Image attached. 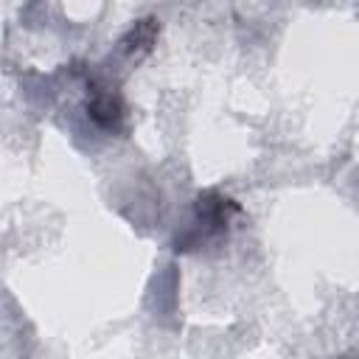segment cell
Wrapping results in <instances>:
<instances>
[{"instance_id":"cell-3","label":"cell","mask_w":359,"mask_h":359,"mask_svg":"<svg viewBox=\"0 0 359 359\" xmlns=\"http://www.w3.org/2000/svg\"><path fill=\"white\" fill-rule=\"evenodd\" d=\"M157 34H160V22H157L154 17H143V20H137V22L121 36V50H123L129 59H140V56H146V53L151 50Z\"/></svg>"},{"instance_id":"cell-2","label":"cell","mask_w":359,"mask_h":359,"mask_svg":"<svg viewBox=\"0 0 359 359\" xmlns=\"http://www.w3.org/2000/svg\"><path fill=\"white\" fill-rule=\"evenodd\" d=\"M87 93H90L87 95V115L93 118V123L107 129V132H121L123 118H126L121 95L109 84H101L98 79L87 81Z\"/></svg>"},{"instance_id":"cell-1","label":"cell","mask_w":359,"mask_h":359,"mask_svg":"<svg viewBox=\"0 0 359 359\" xmlns=\"http://www.w3.org/2000/svg\"><path fill=\"white\" fill-rule=\"evenodd\" d=\"M236 213H241V208L230 196H224V194H219L213 188L210 191H202L196 196V205H194V222H191V227L182 236H177L174 250L177 252H185V250L202 247L213 236L224 233L227 224H230V219Z\"/></svg>"}]
</instances>
